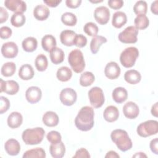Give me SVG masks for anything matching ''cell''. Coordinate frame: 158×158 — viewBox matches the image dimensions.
Returning a JSON list of instances; mask_svg holds the SVG:
<instances>
[{"label":"cell","instance_id":"obj_30","mask_svg":"<svg viewBox=\"0 0 158 158\" xmlns=\"http://www.w3.org/2000/svg\"><path fill=\"white\" fill-rule=\"evenodd\" d=\"M56 38L51 35H44L41 40V45L44 50L50 52L51 49L56 46Z\"/></svg>","mask_w":158,"mask_h":158},{"label":"cell","instance_id":"obj_53","mask_svg":"<svg viewBox=\"0 0 158 158\" xmlns=\"http://www.w3.org/2000/svg\"><path fill=\"white\" fill-rule=\"evenodd\" d=\"M105 157L106 158H107V157H111V158H118L120 157V156L118 154H117V153L114 151H109L106 155L105 156Z\"/></svg>","mask_w":158,"mask_h":158},{"label":"cell","instance_id":"obj_18","mask_svg":"<svg viewBox=\"0 0 158 158\" xmlns=\"http://www.w3.org/2000/svg\"><path fill=\"white\" fill-rule=\"evenodd\" d=\"M50 11L48 7L43 4L37 5L33 10V15L38 20L43 21L47 19L49 15Z\"/></svg>","mask_w":158,"mask_h":158},{"label":"cell","instance_id":"obj_49","mask_svg":"<svg viewBox=\"0 0 158 158\" xmlns=\"http://www.w3.org/2000/svg\"><path fill=\"white\" fill-rule=\"evenodd\" d=\"M9 17L7 11L2 7H0V23H2L5 22Z\"/></svg>","mask_w":158,"mask_h":158},{"label":"cell","instance_id":"obj_12","mask_svg":"<svg viewBox=\"0 0 158 158\" xmlns=\"http://www.w3.org/2000/svg\"><path fill=\"white\" fill-rule=\"evenodd\" d=\"M18 51L19 49L17 45L12 41L5 43L1 47V53L6 58H14L17 56Z\"/></svg>","mask_w":158,"mask_h":158},{"label":"cell","instance_id":"obj_41","mask_svg":"<svg viewBox=\"0 0 158 158\" xmlns=\"http://www.w3.org/2000/svg\"><path fill=\"white\" fill-rule=\"evenodd\" d=\"M83 30L88 36L93 37L98 34L99 29L98 26L94 23L88 22L85 25Z\"/></svg>","mask_w":158,"mask_h":158},{"label":"cell","instance_id":"obj_24","mask_svg":"<svg viewBox=\"0 0 158 158\" xmlns=\"http://www.w3.org/2000/svg\"><path fill=\"white\" fill-rule=\"evenodd\" d=\"M127 22V17L125 12L122 11L115 12L112 16V24L117 28H120L122 27Z\"/></svg>","mask_w":158,"mask_h":158},{"label":"cell","instance_id":"obj_37","mask_svg":"<svg viewBox=\"0 0 158 158\" xmlns=\"http://www.w3.org/2000/svg\"><path fill=\"white\" fill-rule=\"evenodd\" d=\"M16 70V65L12 62H6L3 64L1 67V74L4 77H11L12 76Z\"/></svg>","mask_w":158,"mask_h":158},{"label":"cell","instance_id":"obj_10","mask_svg":"<svg viewBox=\"0 0 158 158\" xmlns=\"http://www.w3.org/2000/svg\"><path fill=\"white\" fill-rule=\"evenodd\" d=\"M94 17L96 21L101 25L106 24L110 19V11L106 6H99L95 9Z\"/></svg>","mask_w":158,"mask_h":158},{"label":"cell","instance_id":"obj_17","mask_svg":"<svg viewBox=\"0 0 158 158\" xmlns=\"http://www.w3.org/2000/svg\"><path fill=\"white\" fill-rule=\"evenodd\" d=\"M4 148L9 155L17 156L20 151V145L17 140L9 139L5 143Z\"/></svg>","mask_w":158,"mask_h":158},{"label":"cell","instance_id":"obj_32","mask_svg":"<svg viewBox=\"0 0 158 158\" xmlns=\"http://www.w3.org/2000/svg\"><path fill=\"white\" fill-rule=\"evenodd\" d=\"M72 76V70L66 66H63L60 67L56 73V77L60 81H69Z\"/></svg>","mask_w":158,"mask_h":158},{"label":"cell","instance_id":"obj_22","mask_svg":"<svg viewBox=\"0 0 158 158\" xmlns=\"http://www.w3.org/2000/svg\"><path fill=\"white\" fill-rule=\"evenodd\" d=\"M43 122L45 125L50 127H56L59 123V117L57 114L52 111L46 112L43 116Z\"/></svg>","mask_w":158,"mask_h":158},{"label":"cell","instance_id":"obj_8","mask_svg":"<svg viewBox=\"0 0 158 158\" xmlns=\"http://www.w3.org/2000/svg\"><path fill=\"white\" fill-rule=\"evenodd\" d=\"M138 30L134 26H129L119 33L118 38L123 43H135L138 40Z\"/></svg>","mask_w":158,"mask_h":158},{"label":"cell","instance_id":"obj_26","mask_svg":"<svg viewBox=\"0 0 158 158\" xmlns=\"http://www.w3.org/2000/svg\"><path fill=\"white\" fill-rule=\"evenodd\" d=\"M34 70L31 65L26 64L20 67L19 70V77L23 80H29L34 77Z\"/></svg>","mask_w":158,"mask_h":158},{"label":"cell","instance_id":"obj_51","mask_svg":"<svg viewBox=\"0 0 158 158\" xmlns=\"http://www.w3.org/2000/svg\"><path fill=\"white\" fill-rule=\"evenodd\" d=\"M44 2L51 7H57L60 2L61 1H56V0H44Z\"/></svg>","mask_w":158,"mask_h":158},{"label":"cell","instance_id":"obj_16","mask_svg":"<svg viewBox=\"0 0 158 158\" xmlns=\"http://www.w3.org/2000/svg\"><path fill=\"white\" fill-rule=\"evenodd\" d=\"M123 112L127 118L134 119L138 117L139 112V109L136 103L132 101H129L123 106Z\"/></svg>","mask_w":158,"mask_h":158},{"label":"cell","instance_id":"obj_43","mask_svg":"<svg viewBox=\"0 0 158 158\" xmlns=\"http://www.w3.org/2000/svg\"><path fill=\"white\" fill-rule=\"evenodd\" d=\"M86 44H87V39L84 35L81 34L76 35L74 39V41H73V44L75 46L78 48H83L86 45Z\"/></svg>","mask_w":158,"mask_h":158},{"label":"cell","instance_id":"obj_13","mask_svg":"<svg viewBox=\"0 0 158 158\" xmlns=\"http://www.w3.org/2000/svg\"><path fill=\"white\" fill-rule=\"evenodd\" d=\"M4 5L8 9L15 13H23L27 9L26 3L22 0H6Z\"/></svg>","mask_w":158,"mask_h":158},{"label":"cell","instance_id":"obj_2","mask_svg":"<svg viewBox=\"0 0 158 158\" xmlns=\"http://www.w3.org/2000/svg\"><path fill=\"white\" fill-rule=\"evenodd\" d=\"M110 138L117 148L123 152H125L132 148V141L125 130H114L110 134Z\"/></svg>","mask_w":158,"mask_h":158},{"label":"cell","instance_id":"obj_19","mask_svg":"<svg viewBox=\"0 0 158 158\" xmlns=\"http://www.w3.org/2000/svg\"><path fill=\"white\" fill-rule=\"evenodd\" d=\"M104 118L108 122H114L116 121L119 116L118 109L114 106H107L103 113Z\"/></svg>","mask_w":158,"mask_h":158},{"label":"cell","instance_id":"obj_35","mask_svg":"<svg viewBox=\"0 0 158 158\" xmlns=\"http://www.w3.org/2000/svg\"><path fill=\"white\" fill-rule=\"evenodd\" d=\"M35 64L36 69L38 71L43 72L46 70L48 65V62L46 56L43 54L38 55L35 59Z\"/></svg>","mask_w":158,"mask_h":158},{"label":"cell","instance_id":"obj_4","mask_svg":"<svg viewBox=\"0 0 158 158\" xmlns=\"http://www.w3.org/2000/svg\"><path fill=\"white\" fill-rule=\"evenodd\" d=\"M68 62L72 70L77 73H81L85 67V62L83 53L78 49H75L69 53Z\"/></svg>","mask_w":158,"mask_h":158},{"label":"cell","instance_id":"obj_21","mask_svg":"<svg viewBox=\"0 0 158 158\" xmlns=\"http://www.w3.org/2000/svg\"><path fill=\"white\" fill-rule=\"evenodd\" d=\"M49 152L52 157L61 158L65 152V145L62 141L57 144H51L49 146Z\"/></svg>","mask_w":158,"mask_h":158},{"label":"cell","instance_id":"obj_14","mask_svg":"<svg viewBox=\"0 0 158 158\" xmlns=\"http://www.w3.org/2000/svg\"><path fill=\"white\" fill-rule=\"evenodd\" d=\"M41 90L37 86H30L25 92V98L27 101L31 104H35L38 102L41 99Z\"/></svg>","mask_w":158,"mask_h":158},{"label":"cell","instance_id":"obj_55","mask_svg":"<svg viewBox=\"0 0 158 158\" xmlns=\"http://www.w3.org/2000/svg\"><path fill=\"white\" fill-rule=\"evenodd\" d=\"M146 157V155L144 154V152H137L136 154L133 156V157Z\"/></svg>","mask_w":158,"mask_h":158},{"label":"cell","instance_id":"obj_52","mask_svg":"<svg viewBox=\"0 0 158 158\" xmlns=\"http://www.w3.org/2000/svg\"><path fill=\"white\" fill-rule=\"evenodd\" d=\"M157 1H154L151 6V12L154 14L155 15H157V11H158V6H157Z\"/></svg>","mask_w":158,"mask_h":158},{"label":"cell","instance_id":"obj_9","mask_svg":"<svg viewBox=\"0 0 158 158\" xmlns=\"http://www.w3.org/2000/svg\"><path fill=\"white\" fill-rule=\"evenodd\" d=\"M77 94L76 91L71 88L63 89L60 93V100L62 103L67 106L73 105L77 101Z\"/></svg>","mask_w":158,"mask_h":158},{"label":"cell","instance_id":"obj_6","mask_svg":"<svg viewBox=\"0 0 158 158\" xmlns=\"http://www.w3.org/2000/svg\"><path fill=\"white\" fill-rule=\"evenodd\" d=\"M136 131L138 135L143 138L156 135L158 132V122L153 120H147L138 126Z\"/></svg>","mask_w":158,"mask_h":158},{"label":"cell","instance_id":"obj_38","mask_svg":"<svg viewBox=\"0 0 158 158\" xmlns=\"http://www.w3.org/2000/svg\"><path fill=\"white\" fill-rule=\"evenodd\" d=\"M26 21V18L23 13H14L10 18L11 24L15 27H20L24 25Z\"/></svg>","mask_w":158,"mask_h":158},{"label":"cell","instance_id":"obj_29","mask_svg":"<svg viewBox=\"0 0 158 158\" xmlns=\"http://www.w3.org/2000/svg\"><path fill=\"white\" fill-rule=\"evenodd\" d=\"M107 42V39L99 35H96L93 37L90 43V50L94 54H96L99 50L100 46Z\"/></svg>","mask_w":158,"mask_h":158},{"label":"cell","instance_id":"obj_31","mask_svg":"<svg viewBox=\"0 0 158 158\" xmlns=\"http://www.w3.org/2000/svg\"><path fill=\"white\" fill-rule=\"evenodd\" d=\"M22 46L25 51L31 52L35 51L37 48L38 41L34 37L29 36L23 40Z\"/></svg>","mask_w":158,"mask_h":158},{"label":"cell","instance_id":"obj_46","mask_svg":"<svg viewBox=\"0 0 158 158\" xmlns=\"http://www.w3.org/2000/svg\"><path fill=\"white\" fill-rule=\"evenodd\" d=\"M107 3L109 6L113 9H119L123 5L122 0H109Z\"/></svg>","mask_w":158,"mask_h":158},{"label":"cell","instance_id":"obj_56","mask_svg":"<svg viewBox=\"0 0 158 158\" xmlns=\"http://www.w3.org/2000/svg\"><path fill=\"white\" fill-rule=\"evenodd\" d=\"M91 2H93V3H96V2H102V1H91Z\"/></svg>","mask_w":158,"mask_h":158},{"label":"cell","instance_id":"obj_5","mask_svg":"<svg viewBox=\"0 0 158 158\" xmlns=\"http://www.w3.org/2000/svg\"><path fill=\"white\" fill-rule=\"evenodd\" d=\"M139 56L138 49L135 47H128L125 49L120 56L121 64L126 68L133 67Z\"/></svg>","mask_w":158,"mask_h":158},{"label":"cell","instance_id":"obj_34","mask_svg":"<svg viewBox=\"0 0 158 158\" xmlns=\"http://www.w3.org/2000/svg\"><path fill=\"white\" fill-rule=\"evenodd\" d=\"M46 157V153L44 150L41 148H36L35 149L27 151L23 155V158H44Z\"/></svg>","mask_w":158,"mask_h":158},{"label":"cell","instance_id":"obj_36","mask_svg":"<svg viewBox=\"0 0 158 158\" xmlns=\"http://www.w3.org/2000/svg\"><path fill=\"white\" fill-rule=\"evenodd\" d=\"M95 77L93 73L91 72H85L80 78V84L82 86L86 87L90 86L94 81Z\"/></svg>","mask_w":158,"mask_h":158},{"label":"cell","instance_id":"obj_28","mask_svg":"<svg viewBox=\"0 0 158 158\" xmlns=\"http://www.w3.org/2000/svg\"><path fill=\"white\" fill-rule=\"evenodd\" d=\"M50 59L51 62L56 64H59L64 61V52L59 48L55 47L49 52Z\"/></svg>","mask_w":158,"mask_h":158},{"label":"cell","instance_id":"obj_45","mask_svg":"<svg viewBox=\"0 0 158 158\" xmlns=\"http://www.w3.org/2000/svg\"><path fill=\"white\" fill-rule=\"evenodd\" d=\"M12 30L7 27L4 26L0 28V36L2 39H7L12 35Z\"/></svg>","mask_w":158,"mask_h":158},{"label":"cell","instance_id":"obj_7","mask_svg":"<svg viewBox=\"0 0 158 158\" xmlns=\"http://www.w3.org/2000/svg\"><path fill=\"white\" fill-rule=\"evenodd\" d=\"M90 104L94 108L101 107L105 101L102 89L99 87H93L88 91Z\"/></svg>","mask_w":158,"mask_h":158},{"label":"cell","instance_id":"obj_42","mask_svg":"<svg viewBox=\"0 0 158 158\" xmlns=\"http://www.w3.org/2000/svg\"><path fill=\"white\" fill-rule=\"evenodd\" d=\"M47 139L51 144H57L61 141L62 137L60 134L56 131H51L49 132L46 136Z\"/></svg>","mask_w":158,"mask_h":158},{"label":"cell","instance_id":"obj_44","mask_svg":"<svg viewBox=\"0 0 158 158\" xmlns=\"http://www.w3.org/2000/svg\"><path fill=\"white\" fill-rule=\"evenodd\" d=\"M10 107V102L9 99L4 96L0 97V114H2L9 109Z\"/></svg>","mask_w":158,"mask_h":158},{"label":"cell","instance_id":"obj_1","mask_svg":"<svg viewBox=\"0 0 158 158\" xmlns=\"http://www.w3.org/2000/svg\"><path fill=\"white\" fill-rule=\"evenodd\" d=\"M94 110L90 106L81 108L75 119L76 127L83 131L90 130L94 126Z\"/></svg>","mask_w":158,"mask_h":158},{"label":"cell","instance_id":"obj_25","mask_svg":"<svg viewBox=\"0 0 158 158\" xmlns=\"http://www.w3.org/2000/svg\"><path fill=\"white\" fill-rule=\"evenodd\" d=\"M128 98V93L123 87H117L112 91L113 100L117 103H122L125 101Z\"/></svg>","mask_w":158,"mask_h":158},{"label":"cell","instance_id":"obj_50","mask_svg":"<svg viewBox=\"0 0 158 158\" xmlns=\"http://www.w3.org/2000/svg\"><path fill=\"white\" fill-rule=\"evenodd\" d=\"M158 139L157 138H156L151 140L150 143V149L151 151L154 153L155 154H158Z\"/></svg>","mask_w":158,"mask_h":158},{"label":"cell","instance_id":"obj_54","mask_svg":"<svg viewBox=\"0 0 158 158\" xmlns=\"http://www.w3.org/2000/svg\"><path fill=\"white\" fill-rule=\"evenodd\" d=\"M157 102H156L152 106V108H151V114L153 116L157 117Z\"/></svg>","mask_w":158,"mask_h":158},{"label":"cell","instance_id":"obj_40","mask_svg":"<svg viewBox=\"0 0 158 158\" xmlns=\"http://www.w3.org/2000/svg\"><path fill=\"white\" fill-rule=\"evenodd\" d=\"M148 5L144 1H137L133 7V11L136 15L144 14L145 15L147 12Z\"/></svg>","mask_w":158,"mask_h":158},{"label":"cell","instance_id":"obj_3","mask_svg":"<svg viewBox=\"0 0 158 158\" xmlns=\"http://www.w3.org/2000/svg\"><path fill=\"white\" fill-rule=\"evenodd\" d=\"M44 134L45 131L41 127L28 128L23 131L22 138L26 144L35 145L40 143L43 141Z\"/></svg>","mask_w":158,"mask_h":158},{"label":"cell","instance_id":"obj_47","mask_svg":"<svg viewBox=\"0 0 158 158\" xmlns=\"http://www.w3.org/2000/svg\"><path fill=\"white\" fill-rule=\"evenodd\" d=\"M73 158H80V157H85V158H89L90 157V155L88 152V151L85 149V148H80L79 149H78L76 152L75 154L73 156Z\"/></svg>","mask_w":158,"mask_h":158},{"label":"cell","instance_id":"obj_11","mask_svg":"<svg viewBox=\"0 0 158 158\" xmlns=\"http://www.w3.org/2000/svg\"><path fill=\"white\" fill-rule=\"evenodd\" d=\"M19 90V85L14 80L4 81L2 78L0 80V92H5L7 94L14 95Z\"/></svg>","mask_w":158,"mask_h":158},{"label":"cell","instance_id":"obj_39","mask_svg":"<svg viewBox=\"0 0 158 158\" xmlns=\"http://www.w3.org/2000/svg\"><path fill=\"white\" fill-rule=\"evenodd\" d=\"M62 22L67 26H74L77 22L76 15L72 12H65L61 16Z\"/></svg>","mask_w":158,"mask_h":158},{"label":"cell","instance_id":"obj_23","mask_svg":"<svg viewBox=\"0 0 158 158\" xmlns=\"http://www.w3.org/2000/svg\"><path fill=\"white\" fill-rule=\"evenodd\" d=\"M7 125L11 128H17L20 127L23 122L22 114L18 112H13L8 116Z\"/></svg>","mask_w":158,"mask_h":158},{"label":"cell","instance_id":"obj_33","mask_svg":"<svg viewBox=\"0 0 158 158\" xmlns=\"http://www.w3.org/2000/svg\"><path fill=\"white\" fill-rule=\"evenodd\" d=\"M135 27L138 30H144L148 26L149 23V20L148 17L144 14L137 15L136 17L134 20Z\"/></svg>","mask_w":158,"mask_h":158},{"label":"cell","instance_id":"obj_15","mask_svg":"<svg viewBox=\"0 0 158 158\" xmlns=\"http://www.w3.org/2000/svg\"><path fill=\"white\" fill-rule=\"evenodd\" d=\"M120 68L115 62H110L107 64L104 69V74L110 80L116 79L120 74Z\"/></svg>","mask_w":158,"mask_h":158},{"label":"cell","instance_id":"obj_48","mask_svg":"<svg viewBox=\"0 0 158 158\" xmlns=\"http://www.w3.org/2000/svg\"><path fill=\"white\" fill-rule=\"evenodd\" d=\"M81 3V0H67L65 1L66 6L72 9L77 8L80 6Z\"/></svg>","mask_w":158,"mask_h":158},{"label":"cell","instance_id":"obj_27","mask_svg":"<svg viewBox=\"0 0 158 158\" xmlns=\"http://www.w3.org/2000/svg\"><path fill=\"white\" fill-rule=\"evenodd\" d=\"M124 79L127 83L135 85L141 81V75L140 73L136 70H129L125 73Z\"/></svg>","mask_w":158,"mask_h":158},{"label":"cell","instance_id":"obj_20","mask_svg":"<svg viewBox=\"0 0 158 158\" xmlns=\"http://www.w3.org/2000/svg\"><path fill=\"white\" fill-rule=\"evenodd\" d=\"M75 32L70 30H63L60 35V40L61 43L67 46H72L73 44L75 37L76 36Z\"/></svg>","mask_w":158,"mask_h":158}]
</instances>
